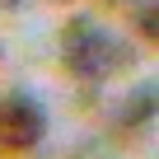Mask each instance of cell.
<instances>
[{"label": "cell", "instance_id": "1", "mask_svg": "<svg viewBox=\"0 0 159 159\" xmlns=\"http://www.w3.org/2000/svg\"><path fill=\"white\" fill-rule=\"evenodd\" d=\"M61 61H66V70H70L75 80L103 84V80L126 61V47H122L108 28H98L94 19L75 14V19H66V28H61Z\"/></svg>", "mask_w": 159, "mask_h": 159}, {"label": "cell", "instance_id": "2", "mask_svg": "<svg viewBox=\"0 0 159 159\" xmlns=\"http://www.w3.org/2000/svg\"><path fill=\"white\" fill-rule=\"evenodd\" d=\"M42 136H47V108L33 94L14 89L0 98V154H33Z\"/></svg>", "mask_w": 159, "mask_h": 159}, {"label": "cell", "instance_id": "3", "mask_svg": "<svg viewBox=\"0 0 159 159\" xmlns=\"http://www.w3.org/2000/svg\"><path fill=\"white\" fill-rule=\"evenodd\" d=\"M154 98H159V84L154 80H140V89H131L126 108H122V131H140L145 122H154Z\"/></svg>", "mask_w": 159, "mask_h": 159}, {"label": "cell", "instance_id": "4", "mask_svg": "<svg viewBox=\"0 0 159 159\" xmlns=\"http://www.w3.org/2000/svg\"><path fill=\"white\" fill-rule=\"evenodd\" d=\"M131 28L145 38V42H154L159 38V19H154V0H136L131 5Z\"/></svg>", "mask_w": 159, "mask_h": 159}, {"label": "cell", "instance_id": "5", "mask_svg": "<svg viewBox=\"0 0 159 159\" xmlns=\"http://www.w3.org/2000/svg\"><path fill=\"white\" fill-rule=\"evenodd\" d=\"M5 5H24V0H5Z\"/></svg>", "mask_w": 159, "mask_h": 159}]
</instances>
